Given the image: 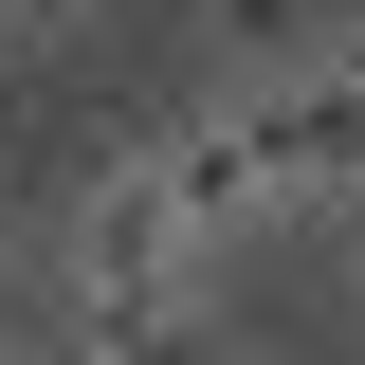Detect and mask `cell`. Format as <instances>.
Wrapping results in <instances>:
<instances>
[{
    "instance_id": "5b68a950",
    "label": "cell",
    "mask_w": 365,
    "mask_h": 365,
    "mask_svg": "<svg viewBox=\"0 0 365 365\" xmlns=\"http://www.w3.org/2000/svg\"><path fill=\"white\" fill-rule=\"evenodd\" d=\"M110 37V0H0V55H19V73H55V55H91Z\"/></svg>"
},
{
    "instance_id": "8992f818",
    "label": "cell",
    "mask_w": 365,
    "mask_h": 365,
    "mask_svg": "<svg viewBox=\"0 0 365 365\" xmlns=\"http://www.w3.org/2000/svg\"><path fill=\"white\" fill-rule=\"evenodd\" d=\"M19 256H37V237H19V201H0V347L37 329V311H19Z\"/></svg>"
},
{
    "instance_id": "6da1fadb",
    "label": "cell",
    "mask_w": 365,
    "mask_h": 365,
    "mask_svg": "<svg viewBox=\"0 0 365 365\" xmlns=\"http://www.w3.org/2000/svg\"><path fill=\"white\" fill-rule=\"evenodd\" d=\"M237 128H256V165H274V220H347L365 91L329 73V55H292V73H237Z\"/></svg>"
},
{
    "instance_id": "3957f363",
    "label": "cell",
    "mask_w": 365,
    "mask_h": 365,
    "mask_svg": "<svg viewBox=\"0 0 365 365\" xmlns=\"http://www.w3.org/2000/svg\"><path fill=\"white\" fill-rule=\"evenodd\" d=\"M182 256H201V237H182V182L146 165V146H110V165L73 182V220H55V292H91V274H182Z\"/></svg>"
},
{
    "instance_id": "7a4b0ae2",
    "label": "cell",
    "mask_w": 365,
    "mask_h": 365,
    "mask_svg": "<svg viewBox=\"0 0 365 365\" xmlns=\"http://www.w3.org/2000/svg\"><path fill=\"white\" fill-rule=\"evenodd\" d=\"M146 165L182 182V237H201V256H237V237H274V165H256V128H237V91L201 73L165 110V128H146Z\"/></svg>"
},
{
    "instance_id": "52a82bcc",
    "label": "cell",
    "mask_w": 365,
    "mask_h": 365,
    "mask_svg": "<svg viewBox=\"0 0 365 365\" xmlns=\"http://www.w3.org/2000/svg\"><path fill=\"white\" fill-rule=\"evenodd\" d=\"M329 237H347V329H365V220H329Z\"/></svg>"
},
{
    "instance_id": "277c9868",
    "label": "cell",
    "mask_w": 365,
    "mask_h": 365,
    "mask_svg": "<svg viewBox=\"0 0 365 365\" xmlns=\"http://www.w3.org/2000/svg\"><path fill=\"white\" fill-rule=\"evenodd\" d=\"M292 55H329V0H201V73H292Z\"/></svg>"
}]
</instances>
